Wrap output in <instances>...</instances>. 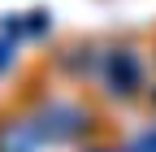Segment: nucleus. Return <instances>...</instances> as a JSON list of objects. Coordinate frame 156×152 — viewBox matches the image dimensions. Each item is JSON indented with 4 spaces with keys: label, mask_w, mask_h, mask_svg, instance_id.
<instances>
[{
    "label": "nucleus",
    "mask_w": 156,
    "mask_h": 152,
    "mask_svg": "<svg viewBox=\"0 0 156 152\" xmlns=\"http://www.w3.org/2000/svg\"><path fill=\"white\" fill-rule=\"evenodd\" d=\"M104 83H108V96H134L143 87V61L134 56L130 48H117L104 56Z\"/></svg>",
    "instance_id": "1"
},
{
    "label": "nucleus",
    "mask_w": 156,
    "mask_h": 152,
    "mask_svg": "<svg viewBox=\"0 0 156 152\" xmlns=\"http://www.w3.org/2000/svg\"><path fill=\"white\" fill-rule=\"evenodd\" d=\"M91 126V118L78 104L69 100H52L44 109V126H39V135H52V139H74V135H83V130Z\"/></svg>",
    "instance_id": "2"
},
{
    "label": "nucleus",
    "mask_w": 156,
    "mask_h": 152,
    "mask_svg": "<svg viewBox=\"0 0 156 152\" xmlns=\"http://www.w3.org/2000/svg\"><path fill=\"white\" fill-rule=\"evenodd\" d=\"M39 148V126L26 118L0 122V152H35Z\"/></svg>",
    "instance_id": "3"
}]
</instances>
